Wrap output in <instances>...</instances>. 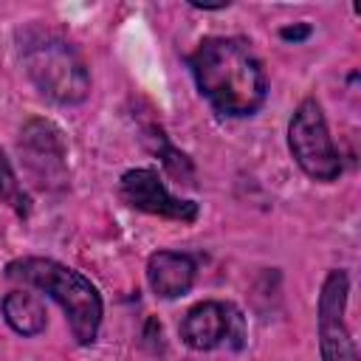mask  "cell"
<instances>
[{"instance_id":"1","label":"cell","mask_w":361,"mask_h":361,"mask_svg":"<svg viewBox=\"0 0 361 361\" xmlns=\"http://www.w3.org/2000/svg\"><path fill=\"white\" fill-rule=\"evenodd\" d=\"M189 71L200 96L231 118L254 116L268 99V76L243 37H206L189 54Z\"/></svg>"},{"instance_id":"2","label":"cell","mask_w":361,"mask_h":361,"mask_svg":"<svg viewBox=\"0 0 361 361\" xmlns=\"http://www.w3.org/2000/svg\"><path fill=\"white\" fill-rule=\"evenodd\" d=\"M6 276L48 293L62 307L71 336L79 347H90L99 338L104 302H102L99 288L85 274L51 257H20L6 265Z\"/></svg>"},{"instance_id":"3","label":"cell","mask_w":361,"mask_h":361,"mask_svg":"<svg viewBox=\"0 0 361 361\" xmlns=\"http://www.w3.org/2000/svg\"><path fill=\"white\" fill-rule=\"evenodd\" d=\"M23 65L34 87L54 104L73 107L90 93V73L82 54L59 34L31 31L23 39Z\"/></svg>"},{"instance_id":"4","label":"cell","mask_w":361,"mask_h":361,"mask_svg":"<svg viewBox=\"0 0 361 361\" xmlns=\"http://www.w3.org/2000/svg\"><path fill=\"white\" fill-rule=\"evenodd\" d=\"M288 149L299 169L319 183H333L341 175V155L330 138L322 104L313 96L302 99L288 121Z\"/></svg>"},{"instance_id":"5","label":"cell","mask_w":361,"mask_h":361,"mask_svg":"<svg viewBox=\"0 0 361 361\" xmlns=\"http://www.w3.org/2000/svg\"><path fill=\"white\" fill-rule=\"evenodd\" d=\"M17 152L37 189L62 192L68 186V144L62 130L48 118H28L17 138Z\"/></svg>"},{"instance_id":"6","label":"cell","mask_w":361,"mask_h":361,"mask_svg":"<svg viewBox=\"0 0 361 361\" xmlns=\"http://www.w3.org/2000/svg\"><path fill=\"white\" fill-rule=\"evenodd\" d=\"M347 296H350L347 271L344 268L330 271L322 282L319 307H316L322 361H358V350L347 324Z\"/></svg>"},{"instance_id":"7","label":"cell","mask_w":361,"mask_h":361,"mask_svg":"<svg viewBox=\"0 0 361 361\" xmlns=\"http://www.w3.org/2000/svg\"><path fill=\"white\" fill-rule=\"evenodd\" d=\"M243 316L234 305L206 299L186 310L180 322V341L195 353L217 350L220 344H231L234 350L243 347Z\"/></svg>"},{"instance_id":"8","label":"cell","mask_w":361,"mask_h":361,"mask_svg":"<svg viewBox=\"0 0 361 361\" xmlns=\"http://www.w3.org/2000/svg\"><path fill=\"white\" fill-rule=\"evenodd\" d=\"M118 195L127 206L164 217V220H178V223H195L200 214V206L195 200L178 197L166 189V183L161 180V175L149 166H138V169H127L118 180Z\"/></svg>"},{"instance_id":"9","label":"cell","mask_w":361,"mask_h":361,"mask_svg":"<svg viewBox=\"0 0 361 361\" xmlns=\"http://www.w3.org/2000/svg\"><path fill=\"white\" fill-rule=\"evenodd\" d=\"M197 279L195 257L183 251H155L147 259V282L158 299H180Z\"/></svg>"},{"instance_id":"10","label":"cell","mask_w":361,"mask_h":361,"mask_svg":"<svg viewBox=\"0 0 361 361\" xmlns=\"http://www.w3.org/2000/svg\"><path fill=\"white\" fill-rule=\"evenodd\" d=\"M0 310H3V319L6 324L17 333V336H39L45 327H48V313H45V305L28 293V290H11L3 296L0 302Z\"/></svg>"},{"instance_id":"11","label":"cell","mask_w":361,"mask_h":361,"mask_svg":"<svg viewBox=\"0 0 361 361\" xmlns=\"http://www.w3.org/2000/svg\"><path fill=\"white\" fill-rule=\"evenodd\" d=\"M0 200L17 214V217H28V195L23 192V186H20V180H17V175H14V169H11V164H8V158H6V152L0 149Z\"/></svg>"}]
</instances>
